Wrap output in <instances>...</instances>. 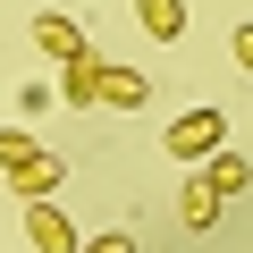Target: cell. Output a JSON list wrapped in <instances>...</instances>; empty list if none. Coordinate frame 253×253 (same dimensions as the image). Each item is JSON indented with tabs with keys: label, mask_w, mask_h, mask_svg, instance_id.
Returning <instances> with one entry per match:
<instances>
[{
	"label": "cell",
	"mask_w": 253,
	"mask_h": 253,
	"mask_svg": "<svg viewBox=\"0 0 253 253\" xmlns=\"http://www.w3.org/2000/svg\"><path fill=\"white\" fill-rule=\"evenodd\" d=\"M211 152H228V110H186V118H169V161H186V169H203Z\"/></svg>",
	"instance_id": "1"
},
{
	"label": "cell",
	"mask_w": 253,
	"mask_h": 253,
	"mask_svg": "<svg viewBox=\"0 0 253 253\" xmlns=\"http://www.w3.org/2000/svg\"><path fill=\"white\" fill-rule=\"evenodd\" d=\"M152 101V84L135 76V68H110L101 59V76H93V110H144Z\"/></svg>",
	"instance_id": "2"
},
{
	"label": "cell",
	"mask_w": 253,
	"mask_h": 253,
	"mask_svg": "<svg viewBox=\"0 0 253 253\" xmlns=\"http://www.w3.org/2000/svg\"><path fill=\"white\" fill-rule=\"evenodd\" d=\"M59 177H68V161H59V152H34V161H17V169H9L17 203H51V194H59Z\"/></svg>",
	"instance_id": "3"
},
{
	"label": "cell",
	"mask_w": 253,
	"mask_h": 253,
	"mask_svg": "<svg viewBox=\"0 0 253 253\" xmlns=\"http://www.w3.org/2000/svg\"><path fill=\"white\" fill-rule=\"evenodd\" d=\"M26 245H34V253H76L68 211H59V203H26Z\"/></svg>",
	"instance_id": "4"
},
{
	"label": "cell",
	"mask_w": 253,
	"mask_h": 253,
	"mask_svg": "<svg viewBox=\"0 0 253 253\" xmlns=\"http://www.w3.org/2000/svg\"><path fill=\"white\" fill-rule=\"evenodd\" d=\"M34 51H42L51 68H59V59H76V51H84V26H76V17H59V9H51V17H34Z\"/></svg>",
	"instance_id": "5"
},
{
	"label": "cell",
	"mask_w": 253,
	"mask_h": 253,
	"mask_svg": "<svg viewBox=\"0 0 253 253\" xmlns=\"http://www.w3.org/2000/svg\"><path fill=\"white\" fill-rule=\"evenodd\" d=\"M93 76H101V51L59 59V101H68V110H93Z\"/></svg>",
	"instance_id": "6"
},
{
	"label": "cell",
	"mask_w": 253,
	"mask_h": 253,
	"mask_svg": "<svg viewBox=\"0 0 253 253\" xmlns=\"http://www.w3.org/2000/svg\"><path fill=\"white\" fill-rule=\"evenodd\" d=\"M203 186H211L219 203H236V194L253 186V169H245V152H211V161H203Z\"/></svg>",
	"instance_id": "7"
},
{
	"label": "cell",
	"mask_w": 253,
	"mask_h": 253,
	"mask_svg": "<svg viewBox=\"0 0 253 253\" xmlns=\"http://www.w3.org/2000/svg\"><path fill=\"white\" fill-rule=\"evenodd\" d=\"M135 26H144L152 42H177V34H186V0H135Z\"/></svg>",
	"instance_id": "8"
},
{
	"label": "cell",
	"mask_w": 253,
	"mask_h": 253,
	"mask_svg": "<svg viewBox=\"0 0 253 253\" xmlns=\"http://www.w3.org/2000/svg\"><path fill=\"white\" fill-rule=\"evenodd\" d=\"M219 211H228V203H219V194H211V186H203V169H194V177H186V194H177V219H186V228H194V236H203V228H211V219H219Z\"/></svg>",
	"instance_id": "9"
},
{
	"label": "cell",
	"mask_w": 253,
	"mask_h": 253,
	"mask_svg": "<svg viewBox=\"0 0 253 253\" xmlns=\"http://www.w3.org/2000/svg\"><path fill=\"white\" fill-rule=\"evenodd\" d=\"M34 152H42V144L26 135V126H0V177H9L17 161H34Z\"/></svg>",
	"instance_id": "10"
},
{
	"label": "cell",
	"mask_w": 253,
	"mask_h": 253,
	"mask_svg": "<svg viewBox=\"0 0 253 253\" xmlns=\"http://www.w3.org/2000/svg\"><path fill=\"white\" fill-rule=\"evenodd\" d=\"M76 253H135V236H126V228H101V236H76Z\"/></svg>",
	"instance_id": "11"
},
{
	"label": "cell",
	"mask_w": 253,
	"mask_h": 253,
	"mask_svg": "<svg viewBox=\"0 0 253 253\" xmlns=\"http://www.w3.org/2000/svg\"><path fill=\"white\" fill-rule=\"evenodd\" d=\"M17 101H26V118H42V110H51V101H59V93H51V84H42V76H26V93H17Z\"/></svg>",
	"instance_id": "12"
},
{
	"label": "cell",
	"mask_w": 253,
	"mask_h": 253,
	"mask_svg": "<svg viewBox=\"0 0 253 253\" xmlns=\"http://www.w3.org/2000/svg\"><path fill=\"white\" fill-rule=\"evenodd\" d=\"M228 51H236V68L253 76V26H236V34H228Z\"/></svg>",
	"instance_id": "13"
}]
</instances>
